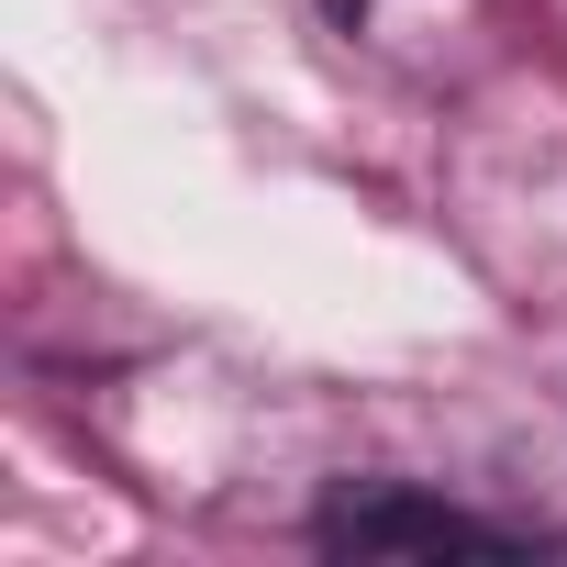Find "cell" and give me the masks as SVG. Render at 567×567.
<instances>
[{"instance_id":"cell-1","label":"cell","mask_w":567,"mask_h":567,"mask_svg":"<svg viewBox=\"0 0 567 567\" xmlns=\"http://www.w3.org/2000/svg\"><path fill=\"white\" fill-rule=\"evenodd\" d=\"M312 545L323 556H467V567H512L523 534L434 501V489H401V478H368V489H334L312 512Z\"/></svg>"},{"instance_id":"cell-2","label":"cell","mask_w":567,"mask_h":567,"mask_svg":"<svg viewBox=\"0 0 567 567\" xmlns=\"http://www.w3.org/2000/svg\"><path fill=\"white\" fill-rule=\"evenodd\" d=\"M323 12H334V23H368V12H379V0H323Z\"/></svg>"}]
</instances>
